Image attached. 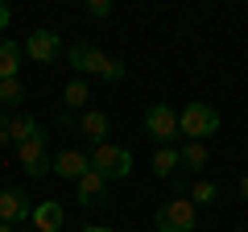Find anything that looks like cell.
<instances>
[{"mask_svg":"<svg viewBox=\"0 0 248 232\" xmlns=\"http://www.w3.org/2000/svg\"><path fill=\"white\" fill-rule=\"evenodd\" d=\"M141 125H145V137H153L157 145H174L178 137H182L178 133V112L170 104H149Z\"/></svg>","mask_w":248,"mask_h":232,"instance_id":"obj_5","label":"cell"},{"mask_svg":"<svg viewBox=\"0 0 248 232\" xmlns=\"http://www.w3.org/2000/svg\"><path fill=\"white\" fill-rule=\"evenodd\" d=\"M0 232H13V224H0Z\"/></svg>","mask_w":248,"mask_h":232,"instance_id":"obj_26","label":"cell"},{"mask_svg":"<svg viewBox=\"0 0 248 232\" xmlns=\"http://www.w3.org/2000/svg\"><path fill=\"white\" fill-rule=\"evenodd\" d=\"M219 108L207 104V99H190V104L178 112V133L186 137V141H207L211 133H219Z\"/></svg>","mask_w":248,"mask_h":232,"instance_id":"obj_2","label":"cell"},{"mask_svg":"<svg viewBox=\"0 0 248 232\" xmlns=\"http://www.w3.org/2000/svg\"><path fill=\"white\" fill-rule=\"evenodd\" d=\"M21 63H25V50L9 37H0V79H17Z\"/></svg>","mask_w":248,"mask_h":232,"instance_id":"obj_14","label":"cell"},{"mask_svg":"<svg viewBox=\"0 0 248 232\" xmlns=\"http://www.w3.org/2000/svg\"><path fill=\"white\" fill-rule=\"evenodd\" d=\"M75 125H79V120H75L71 112H62V116H58V129H75Z\"/></svg>","mask_w":248,"mask_h":232,"instance_id":"obj_24","label":"cell"},{"mask_svg":"<svg viewBox=\"0 0 248 232\" xmlns=\"http://www.w3.org/2000/svg\"><path fill=\"white\" fill-rule=\"evenodd\" d=\"M207 162H211L207 141H182V149H178V170H186V174H199V170H207Z\"/></svg>","mask_w":248,"mask_h":232,"instance_id":"obj_13","label":"cell"},{"mask_svg":"<svg viewBox=\"0 0 248 232\" xmlns=\"http://www.w3.org/2000/svg\"><path fill=\"white\" fill-rule=\"evenodd\" d=\"M83 232H112V228H83Z\"/></svg>","mask_w":248,"mask_h":232,"instance_id":"obj_25","label":"cell"},{"mask_svg":"<svg viewBox=\"0 0 248 232\" xmlns=\"http://www.w3.org/2000/svg\"><path fill=\"white\" fill-rule=\"evenodd\" d=\"M244 9H248V4H244Z\"/></svg>","mask_w":248,"mask_h":232,"instance_id":"obj_27","label":"cell"},{"mask_svg":"<svg viewBox=\"0 0 248 232\" xmlns=\"http://www.w3.org/2000/svg\"><path fill=\"white\" fill-rule=\"evenodd\" d=\"M58 54H62V37L54 29H33L25 37V58H33V63H58Z\"/></svg>","mask_w":248,"mask_h":232,"instance_id":"obj_7","label":"cell"},{"mask_svg":"<svg viewBox=\"0 0 248 232\" xmlns=\"http://www.w3.org/2000/svg\"><path fill=\"white\" fill-rule=\"evenodd\" d=\"M87 17L108 21V17H112V0H87Z\"/></svg>","mask_w":248,"mask_h":232,"instance_id":"obj_20","label":"cell"},{"mask_svg":"<svg viewBox=\"0 0 248 232\" xmlns=\"http://www.w3.org/2000/svg\"><path fill=\"white\" fill-rule=\"evenodd\" d=\"M4 145H13V137H9V116H0V149Z\"/></svg>","mask_w":248,"mask_h":232,"instance_id":"obj_21","label":"cell"},{"mask_svg":"<svg viewBox=\"0 0 248 232\" xmlns=\"http://www.w3.org/2000/svg\"><path fill=\"white\" fill-rule=\"evenodd\" d=\"M9 21H13V13H9V4L0 0V29H9Z\"/></svg>","mask_w":248,"mask_h":232,"instance_id":"obj_23","label":"cell"},{"mask_svg":"<svg viewBox=\"0 0 248 232\" xmlns=\"http://www.w3.org/2000/svg\"><path fill=\"white\" fill-rule=\"evenodd\" d=\"M75 199H79L83 207H91V212H99V207L108 203V182L99 179L95 170H87V174L75 182Z\"/></svg>","mask_w":248,"mask_h":232,"instance_id":"obj_9","label":"cell"},{"mask_svg":"<svg viewBox=\"0 0 248 232\" xmlns=\"http://www.w3.org/2000/svg\"><path fill=\"white\" fill-rule=\"evenodd\" d=\"M17 158H21V166H25L29 179H46V174H50V166H54L50 133H37V137H29L25 145H17Z\"/></svg>","mask_w":248,"mask_h":232,"instance_id":"obj_6","label":"cell"},{"mask_svg":"<svg viewBox=\"0 0 248 232\" xmlns=\"http://www.w3.org/2000/svg\"><path fill=\"white\" fill-rule=\"evenodd\" d=\"M50 170H58V179H71V182H79L83 174L91 170V158L83 149H58L54 153V166Z\"/></svg>","mask_w":248,"mask_h":232,"instance_id":"obj_10","label":"cell"},{"mask_svg":"<svg viewBox=\"0 0 248 232\" xmlns=\"http://www.w3.org/2000/svg\"><path fill=\"white\" fill-rule=\"evenodd\" d=\"M79 129H83V137L91 141V149H95V145L108 141V133H112V120H108V112H99V108H87V112L79 116Z\"/></svg>","mask_w":248,"mask_h":232,"instance_id":"obj_12","label":"cell"},{"mask_svg":"<svg viewBox=\"0 0 248 232\" xmlns=\"http://www.w3.org/2000/svg\"><path fill=\"white\" fill-rule=\"evenodd\" d=\"M62 104H66V108H87L91 104V87H87L83 75H75V79L62 87Z\"/></svg>","mask_w":248,"mask_h":232,"instance_id":"obj_17","label":"cell"},{"mask_svg":"<svg viewBox=\"0 0 248 232\" xmlns=\"http://www.w3.org/2000/svg\"><path fill=\"white\" fill-rule=\"evenodd\" d=\"M29 215H33V207H29V199H25V191L21 187H4L0 191V224H25Z\"/></svg>","mask_w":248,"mask_h":232,"instance_id":"obj_8","label":"cell"},{"mask_svg":"<svg viewBox=\"0 0 248 232\" xmlns=\"http://www.w3.org/2000/svg\"><path fill=\"white\" fill-rule=\"evenodd\" d=\"M42 133V125H37L29 112H21V116H9V137H13V145H25L29 137H37Z\"/></svg>","mask_w":248,"mask_h":232,"instance_id":"obj_16","label":"cell"},{"mask_svg":"<svg viewBox=\"0 0 248 232\" xmlns=\"http://www.w3.org/2000/svg\"><path fill=\"white\" fill-rule=\"evenodd\" d=\"M190 203L195 207H215L219 203V187H215V182H195V187H190Z\"/></svg>","mask_w":248,"mask_h":232,"instance_id":"obj_18","label":"cell"},{"mask_svg":"<svg viewBox=\"0 0 248 232\" xmlns=\"http://www.w3.org/2000/svg\"><path fill=\"white\" fill-rule=\"evenodd\" d=\"M236 195L248 203V174H240V182H236Z\"/></svg>","mask_w":248,"mask_h":232,"instance_id":"obj_22","label":"cell"},{"mask_svg":"<svg viewBox=\"0 0 248 232\" xmlns=\"http://www.w3.org/2000/svg\"><path fill=\"white\" fill-rule=\"evenodd\" d=\"M87 158H91V170H95L104 182H116V179H128V174H133V149H128V145L104 141V145H95Z\"/></svg>","mask_w":248,"mask_h":232,"instance_id":"obj_3","label":"cell"},{"mask_svg":"<svg viewBox=\"0 0 248 232\" xmlns=\"http://www.w3.org/2000/svg\"><path fill=\"white\" fill-rule=\"evenodd\" d=\"M149 170H153V179H170V174L178 170V149L174 145H157L153 158H149Z\"/></svg>","mask_w":248,"mask_h":232,"instance_id":"obj_15","label":"cell"},{"mask_svg":"<svg viewBox=\"0 0 248 232\" xmlns=\"http://www.w3.org/2000/svg\"><path fill=\"white\" fill-rule=\"evenodd\" d=\"M25 99V83L21 79H0V108H13Z\"/></svg>","mask_w":248,"mask_h":232,"instance_id":"obj_19","label":"cell"},{"mask_svg":"<svg viewBox=\"0 0 248 232\" xmlns=\"http://www.w3.org/2000/svg\"><path fill=\"white\" fill-rule=\"evenodd\" d=\"M29 224H33L37 232H58L62 224H66V212H62L58 199H42V203L33 207V215H29Z\"/></svg>","mask_w":248,"mask_h":232,"instance_id":"obj_11","label":"cell"},{"mask_svg":"<svg viewBox=\"0 0 248 232\" xmlns=\"http://www.w3.org/2000/svg\"><path fill=\"white\" fill-rule=\"evenodd\" d=\"M153 228H157V232H195L199 228V207L190 203V199L174 195V199H166V203L157 207Z\"/></svg>","mask_w":248,"mask_h":232,"instance_id":"obj_4","label":"cell"},{"mask_svg":"<svg viewBox=\"0 0 248 232\" xmlns=\"http://www.w3.org/2000/svg\"><path fill=\"white\" fill-rule=\"evenodd\" d=\"M66 63H71L79 75H95V79H104V83H124V75H128V66H124L120 58L104 54L91 42H75L71 50H66Z\"/></svg>","mask_w":248,"mask_h":232,"instance_id":"obj_1","label":"cell"}]
</instances>
